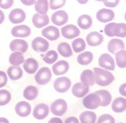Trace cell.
I'll use <instances>...</instances> for the list:
<instances>
[{"label": "cell", "mask_w": 126, "mask_h": 123, "mask_svg": "<svg viewBox=\"0 0 126 123\" xmlns=\"http://www.w3.org/2000/svg\"><path fill=\"white\" fill-rule=\"evenodd\" d=\"M47 123H63V120L60 117H52Z\"/></svg>", "instance_id": "c3c4849f"}, {"label": "cell", "mask_w": 126, "mask_h": 123, "mask_svg": "<svg viewBox=\"0 0 126 123\" xmlns=\"http://www.w3.org/2000/svg\"><path fill=\"white\" fill-rule=\"evenodd\" d=\"M7 77L9 79H11L12 81H17L20 78H22L23 76V70L22 68L17 67V66H10L7 69Z\"/></svg>", "instance_id": "cb8c5ba5"}, {"label": "cell", "mask_w": 126, "mask_h": 123, "mask_svg": "<svg viewBox=\"0 0 126 123\" xmlns=\"http://www.w3.org/2000/svg\"><path fill=\"white\" fill-rule=\"evenodd\" d=\"M9 20H10V22L13 23V24H21L25 18H26V13L24 10L22 9H20V8H15L13 10H11L9 13V16H8Z\"/></svg>", "instance_id": "9c48e42d"}, {"label": "cell", "mask_w": 126, "mask_h": 123, "mask_svg": "<svg viewBox=\"0 0 126 123\" xmlns=\"http://www.w3.org/2000/svg\"><path fill=\"white\" fill-rule=\"evenodd\" d=\"M93 59H94V56L91 52H83L81 54L78 55V58H77V62L82 65V66H87V65H90L92 62H93Z\"/></svg>", "instance_id": "f1b7e54d"}, {"label": "cell", "mask_w": 126, "mask_h": 123, "mask_svg": "<svg viewBox=\"0 0 126 123\" xmlns=\"http://www.w3.org/2000/svg\"><path fill=\"white\" fill-rule=\"evenodd\" d=\"M112 110L116 113H122L126 110V98L124 97H117L111 104Z\"/></svg>", "instance_id": "d4e9b609"}, {"label": "cell", "mask_w": 126, "mask_h": 123, "mask_svg": "<svg viewBox=\"0 0 126 123\" xmlns=\"http://www.w3.org/2000/svg\"><path fill=\"white\" fill-rule=\"evenodd\" d=\"M24 62V57L23 54L19 52H13L11 55L9 56V63L11 64V66H17L19 67L20 65H22Z\"/></svg>", "instance_id": "e575fe53"}, {"label": "cell", "mask_w": 126, "mask_h": 123, "mask_svg": "<svg viewBox=\"0 0 126 123\" xmlns=\"http://www.w3.org/2000/svg\"><path fill=\"white\" fill-rule=\"evenodd\" d=\"M49 21H50V19L47 16V14H38V13H35L32 16V23L37 28H43V27L47 26Z\"/></svg>", "instance_id": "44dd1931"}, {"label": "cell", "mask_w": 126, "mask_h": 123, "mask_svg": "<svg viewBox=\"0 0 126 123\" xmlns=\"http://www.w3.org/2000/svg\"><path fill=\"white\" fill-rule=\"evenodd\" d=\"M44 57V62L47 64H49V65H54L56 62L58 61V58H59V54L56 52V50H47L46 53Z\"/></svg>", "instance_id": "d590c367"}, {"label": "cell", "mask_w": 126, "mask_h": 123, "mask_svg": "<svg viewBox=\"0 0 126 123\" xmlns=\"http://www.w3.org/2000/svg\"><path fill=\"white\" fill-rule=\"evenodd\" d=\"M51 75H52V73H51L50 69L44 67V68H40L37 70V72L34 75V80L38 85H46L50 81Z\"/></svg>", "instance_id": "3957f363"}, {"label": "cell", "mask_w": 126, "mask_h": 123, "mask_svg": "<svg viewBox=\"0 0 126 123\" xmlns=\"http://www.w3.org/2000/svg\"><path fill=\"white\" fill-rule=\"evenodd\" d=\"M67 109H68V104L66 100L64 99H57L55 102H52V104L49 108L51 113L58 117L64 115L67 112Z\"/></svg>", "instance_id": "277c9868"}, {"label": "cell", "mask_w": 126, "mask_h": 123, "mask_svg": "<svg viewBox=\"0 0 126 123\" xmlns=\"http://www.w3.org/2000/svg\"><path fill=\"white\" fill-rule=\"evenodd\" d=\"M11 34L16 38H24L31 34V29L25 24H18L11 29Z\"/></svg>", "instance_id": "9a60e30c"}, {"label": "cell", "mask_w": 126, "mask_h": 123, "mask_svg": "<svg viewBox=\"0 0 126 123\" xmlns=\"http://www.w3.org/2000/svg\"><path fill=\"white\" fill-rule=\"evenodd\" d=\"M15 113L20 117H27L31 112V106L26 101H20L15 105Z\"/></svg>", "instance_id": "ac0fdd59"}, {"label": "cell", "mask_w": 126, "mask_h": 123, "mask_svg": "<svg viewBox=\"0 0 126 123\" xmlns=\"http://www.w3.org/2000/svg\"><path fill=\"white\" fill-rule=\"evenodd\" d=\"M107 48H108V52L110 53V55L116 54L118 50H122L125 48V45L121 38H112L108 43Z\"/></svg>", "instance_id": "d6986e66"}, {"label": "cell", "mask_w": 126, "mask_h": 123, "mask_svg": "<svg viewBox=\"0 0 126 123\" xmlns=\"http://www.w3.org/2000/svg\"><path fill=\"white\" fill-rule=\"evenodd\" d=\"M62 35L68 38V39H75L77 37H79L80 35V28L74 24H67L62 27L61 31Z\"/></svg>", "instance_id": "5b68a950"}, {"label": "cell", "mask_w": 126, "mask_h": 123, "mask_svg": "<svg viewBox=\"0 0 126 123\" xmlns=\"http://www.w3.org/2000/svg\"><path fill=\"white\" fill-rule=\"evenodd\" d=\"M64 123H80V121H79V119H78L77 117L71 116V117H68V118L65 120Z\"/></svg>", "instance_id": "f6af8a7d"}, {"label": "cell", "mask_w": 126, "mask_h": 123, "mask_svg": "<svg viewBox=\"0 0 126 123\" xmlns=\"http://www.w3.org/2000/svg\"><path fill=\"white\" fill-rule=\"evenodd\" d=\"M35 11L38 14H47L48 11V1L47 0H36L34 3Z\"/></svg>", "instance_id": "d6a6232c"}, {"label": "cell", "mask_w": 126, "mask_h": 123, "mask_svg": "<svg viewBox=\"0 0 126 123\" xmlns=\"http://www.w3.org/2000/svg\"><path fill=\"white\" fill-rule=\"evenodd\" d=\"M41 34L47 40H57L60 37V29L55 25H47L41 30Z\"/></svg>", "instance_id": "30bf717a"}, {"label": "cell", "mask_w": 126, "mask_h": 123, "mask_svg": "<svg viewBox=\"0 0 126 123\" xmlns=\"http://www.w3.org/2000/svg\"><path fill=\"white\" fill-rule=\"evenodd\" d=\"M96 1H103V0H96Z\"/></svg>", "instance_id": "db71d44e"}, {"label": "cell", "mask_w": 126, "mask_h": 123, "mask_svg": "<svg viewBox=\"0 0 126 123\" xmlns=\"http://www.w3.org/2000/svg\"><path fill=\"white\" fill-rule=\"evenodd\" d=\"M8 81V77L4 71H0V88H3Z\"/></svg>", "instance_id": "ee69618b"}, {"label": "cell", "mask_w": 126, "mask_h": 123, "mask_svg": "<svg viewBox=\"0 0 126 123\" xmlns=\"http://www.w3.org/2000/svg\"><path fill=\"white\" fill-rule=\"evenodd\" d=\"M4 19H5V15H4V13H3V11H2V10L0 9V24H1V23H3Z\"/></svg>", "instance_id": "681fc988"}, {"label": "cell", "mask_w": 126, "mask_h": 123, "mask_svg": "<svg viewBox=\"0 0 126 123\" xmlns=\"http://www.w3.org/2000/svg\"><path fill=\"white\" fill-rule=\"evenodd\" d=\"M93 73H94V77H95V83L102 87L110 85L115 80L114 75L110 71L104 70L101 68H95L93 70Z\"/></svg>", "instance_id": "6da1fadb"}, {"label": "cell", "mask_w": 126, "mask_h": 123, "mask_svg": "<svg viewBox=\"0 0 126 123\" xmlns=\"http://www.w3.org/2000/svg\"><path fill=\"white\" fill-rule=\"evenodd\" d=\"M80 79H81V83L88 87L93 86L95 84V77H94V73L92 70L88 69V70L83 71L80 76Z\"/></svg>", "instance_id": "603a6c76"}, {"label": "cell", "mask_w": 126, "mask_h": 123, "mask_svg": "<svg viewBox=\"0 0 126 123\" xmlns=\"http://www.w3.org/2000/svg\"><path fill=\"white\" fill-rule=\"evenodd\" d=\"M119 93L122 95V97L126 98V83L122 84V85L119 87Z\"/></svg>", "instance_id": "bcb514c9"}, {"label": "cell", "mask_w": 126, "mask_h": 123, "mask_svg": "<svg viewBox=\"0 0 126 123\" xmlns=\"http://www.w3.org/2000/svg\"><path fill=\"white\" fill-rule=\"evenodd\" d=\"M58 53L64 58H70L73 56V49L68 43L63 42L58 46Z\"/></svg>", "instance_id": "4dcf8cb0"}, {"label": "cell", "mask_w": 126, "mask_h": 123, "mask_svg": "<svg viewBox=\"0 0 126 123\" xmlns=\"http://www.w3.org/2000/svg\"><path fill=\"white\" fill-rule=\"evenodd\" d=\"M115 65H117L119 68L124 69L126 68V50L122 49V50H118V52L115 54Z\"/></svg>", "instance_id": "836d02e7"}, {"label": "cell", "mask_w": 126, "mask_h": 123, "mask_svg": "<svg viewBox=\"0 0 126 123\" xmlns=\"http://www.w3.org/2000/svg\"><path fill=\"white\" fill-rule=\"evenodd\" d=\"M67 0H49L48 7L52 10H60L62 7H64Z\"/></svg>", "instance_id": "f35d334b"}, {"label": "cell", "mask_w": 126, "mask_h": 123, "mask_svg": "<svg viewBox=\"0 0 126 123\" xmlns=\"http://www.w3.org/2000/svg\"><path fill=\"white\" fill-rule=\"evenodd\" d=\"M115 36H118L119 38L126 36V23H117L115 29Z\"/></svg>", "instance_id": "ab89813d"}, {"label": "cell", "mask_w": 126, "mask_h": 123, "mask_svg": "<svg viewBox=\"0 0 126 123\" xmlns=\"http://www.w3.org/2000/svg\"><path fill=\"white\" fill-rule=\"evenodd\" d=\"M120 2V0H103V3L107 8H114L116 7Z\"/></svg>", "instance_id": "b9f144b4"}, {"label": "cell", "mask_w": 126, "mask_h": 123, "mask_svg": "<svg viewBox=\"0 0 126 123\" xmlns=\"http://www.w3.org/2000/svg\"><path fill=\"white\" fill-rule=\"evenodd\" d=\"M49 113V108L47 104L45 103H40V104H37L34 108H33V111H32V115L35 119L37 120H44L45 118L47 117Z\"/></svg>", "instance_id": "2e32d148"}, {"label": "cell", "mask_w": 126, "mask_h": 123, "mask_svg": "<svg viewBox=\"0 0 126 123\" xmlns=\"http://www.w3.org/2000/svg\"><path fill=\"white\" fill-rule=\"evenodd\" d=\"M72 82L68 77H59L54 82V88L58 93H66L71 88Z\"/></svg>", "instance_id": "8992f818"}, {"label": "cell", "mask_w": 126, "mask_h": 123, "mask_svg": "<svg viewBox=\"0 0 126 123\" xmlns=\"http://www.w3.org/2000/svg\"><path fill=\"white\" fill-rule=\"evenodd\" d=\"M69 69H70V65L67 61H58L52 65V68L50 71L56 76H63L66 73H68Z\"/></svg>", "instance_id": "5bb4252c"}, {"label": "cell", "mask_w": 126, "mask_h": 123, "mask_svg": "<svg viewBox=\"0 0 126 123\" xmlns=\"http://www.w3.org/2000/svg\"><path fill=\"white\" fill-rule=\"evenodd\" d=\"M72 93L77 98H84L89 93V87L82 84L81 82L80 83L78 82V83H76L74 86L72 87Z\"/></svg>", "instance_id": "ffe728a7"}, {"label": "cell", "mask_w": 126, "mask_h": 123, "mask_svg": "<svg viewBox=\"0 0 126 123\" xmlns=\"http://www.w3.org/2000/svg\"><path fill=\"white\" fill-rule=\"evenodd\" d=\"M31 47L37 53H46L48 50L49 44L46 38L38 36V37H35L32 42H31Z\"/></svg>", "instance_id": "8fae6325"}, {"label": "cell", "mask_w": 126, "mask_h": 123, "mask_svg": "<svg viewBox=\"0 0 126 123\" xmlns=\"http://www.w3.org/2000/svg\"><path fill=\"white\" fill-rule=\"evenodd\" d=\"M95 93L100 97V100H101V106L103 107H106L108 105L111 104V101H112V96L111 94L107 90H98L96 91Z\"/></svg>", "instance_id": "83f0119b"}, {"label": "cell", "mask_w": 126, "mask_h": 123, "mask_svg": "<svg viewBox=\"0 0 126 123\" xmlns=\"http://www.w3.org/2000/svg\"><path fill=\"white\" fill-rule=\"evenodd\" d=\"M11 100V94L10 92L5 89H0V106L7 105Z\"/></svg>", "instance_id": "8d00e7d4"}, {"label": "cell", "mask_w": 126, "mask_h": 123, "mask_svg": "<svg viewBox=\"0 0 126 123\" xmlns=\"http://www.w3.org/2000/svg\"><path fill=\"white\" fill-rule=\"evenodd\" d=\"M14 3V0H0V8L9 9Z\"/></svg>", "instance_id": "7bdbcfd3"}, {"label": "cell", "mask_w": 126, "mask_h": 123, "mask_svg": "<svg viewBox=\"0 0 126 123\" xmlns=\"http://www.w3.org/2000/svg\"><path fill=\"white\" fill-rule=\"evenodd\" d=\"M124 19L126 20V12H125V14H124Z\"/></svg>", "instance_id": "f5cc1de1"}, {"label": "cell", "mask_w": 126, "mask_h": 123, "mask_svg": "<svg viewBox=\"0 0 126 123\" xmlns=\"http://www.w3.org/2000/svg\"><path fill=\"white\" fill-rule=\"evenodd\" d=\"M77 1L79 2V4H86L89 0H77Z\"/></svg>", "instance_id": "816d5d0a"}, {"label": "cell", "mask_w": 126, "mask_h": 123, "mask_svg": "<svg viewBox=\"0 0 126 123\" xmlns=\"http://www.w3.org/2000/svg\"><path fill=\"white\" fill-rule=\"evenodd\" d=\"M0 123H9V120L5 117H0Z\"/></svg>", "instance_id": "f907efd6"}, {"label": "cell", "mask_w": 126, "mask_h": 123, "mask_svg": "<svg viewBox=\"0 0 126 123\" xmlns=\"http://www.w3.org/2000/svg\"><path fill=\"white\" fill-rule=\"evenodd\" d=\"M78 27L82 29H89L93 24V19L89 14H82L79 16L78 20Z\"/></svg>", "instance_id": "4316f807"}, {"label": "cell", "mask_w": 126, "mask_h": 123, "mask_svg": "<svg viewBox=\"0 0 126 123\" xmlns=\"http://www.w3.org/2000/svg\"><path fill=\"white\" fill-rule=\"evenodd\" d=\"M9 48L12 52H19L21 54H24L28 49V44L23 38H15L11 40V43L9 45Z\"/></svg>", "instance_id": "4fadbf2b"}, {"label": "cell", "mask_w": 126, "mask_h": 123, "mask_svg": "<svg viewBox=\"0 0 126 123\" xmlns=\"http://www.w3.org/2000/svg\"><path fill=\"white\" fill-rule=\"evenodd\" d=\"M104 40L103 35L98 31H92L86 36V45L90 46H100Z\"/></svg>", "instance_id": "e0dca14e"}, {"label": "cell", "mask_w": 126, "mask_h": 123, "mask_svg": "<svg viewBox=\"0 0 126 123\" xmlns=\"http://www.w3.org/2000/svg\"><path fill=\"white\" fill-rule=\"evenodd\" d=\"M97 19L102 23H109L115 17V13L110 8H102L96 14Z\"/></svg>", "instance_id": "7c38bea8"}, {"label": "cell", "mask_w": 126, "mask_h": 123, "mask_svg": "<svg viewBox=\"0 0 126 123\" xmlns=\"http://www.w3.org/2000/svg\"><path fill=\"white\" fill-rule=\"evenodd\" d=\"M125 1H126V0H125Z\"/></svg>", "instance_id": "9f6ffc18"}, {"label": "cell", "mask_w": 126, "mask_h": 123, "mask_svg": "<svg viewBox=\"0 0 126 123\" xmlns=\"http://www.w3.org/2000/svg\"><path fill=\"white\" fill-rule=\"evenodd\" d=\"M50 20L55 26H64L69 20V15L65 10H57L52 13Z\"/></svg>", "instance_id": "52a82bcc"}, {"label": "cell", "mask_w": 126, "mask_h": 123, "mask_svg": "<svg viewBox=\"0 0 126 123\" xmlns=\"http://www.w3.org/2000/svg\"><path fill=\"white\" fill-rule=\"evenodd\" d=\"M20 1L25 6H30V5H34L36 0H20Z\"/></svg>", "instance_id": "7dc6e473"}, {"label": "cell", "mask_w": 126, "mask_h": 123, "mask_svg": "<svg viewBox=\"0 0 126 123\" xmlns=\"http://www.w3.org/2000/svg\"><path fill=\"white\" fill-rule=\"evenodd\" d=\"M83 105L86 109H89L91 111L97 109L99 106H101V100L100 97L96 93L88 94L83 98Z\"/></svg>", "instance_id": "7a4b0ae2"}, {"label": "cell", "mask_w": 126, "mask_h": 123, "mask_svg": "<svg viewBox=\"0 0 126 123\" xmlns=\"http://www.w3.org/2000/svg\"><path fill=\"white\" fill-rule=\"evenodd\" d=\"M23 70L27 74H35L38 70V62L33 58H28L23 62Z\"/></svg>", "instance_id": "7402d4cb"}, {"label": "cell", "mask_w": 126, "mask_h": 123, "mask_svg": "<svg viewBox=\"0 0 126 123\" xmlns=\"http://www.w3.org/2000/svg\"><path fill=\"white\" fill-rule=\"evenodd\" d=\"M96 123H115V119L110 114H102L97 119Z\"/></svg>", "instance_id": "60d3db41"}, {"label": "cell", "mask_w": 126, "mask_h": 123, "mask_svg": "<svg viewBox=\"0 0 126 123\" xmlns=\"http://www.w3.org/2000/svg\"><path fill=\"white\" fill-rule=\"evenodd\" d=\"M119 123H123V122H119Z\"/></svg>", "instance_id": "11a10c76"}, {"label": "cell", "mask_w": 126, "mask_h": 123, "mask_svg": "<svg viewBox=\"0 0 126 123\" xmlns=\"http://www.w3.org/2000/svg\"><path fill=\"white\" fill-rule=\"evenodd\" d=\"M71 47L73 49V52H75V53H78V54L83 53L84 50H85V48H86V42H85V39H83L81 37L75 38L74 40H73Z\"/></svg>", "instance_id": "1f68e13d"}, {"label": "cell", "mask_w": 126, "mask_h": 123, "mask_svg": "<svg viewBox=\"0 0 126 123\" xmlns=\"http://www.w3.org/2000/svg\"><path fill=\"white\" fill-rule=\"evenodd\" d=\"M38 95V90L35 86L29 85L27 87H25V89L23 90V97L24 99L28 100V101H32L34 99H36Z\"/></svg>", "instance_id": "f546056e"}, {"label": "cell", "mask_w": 126, "mask_h": 123, "mask_svg": "<svg viewBox=\"0 0 126 123\" xmlns=\"http://www.w3.org/2000/svg\"><path fill=\"white\" fill-rule=\"evenodd\" d=\"M99 66L101 69L107 70V71H113L115 70V61L113 57L110 54H102L99 58Z\"/></svg>", "instance_id": "ba28073f"}, {"label": "cell", "mask_w": 126, "mask_h": 123, "mask_svg": "<svg viewBox=\"0 0 126 123\" xmlns=\"http://www.w3.org/2000/svg\"><path fill=\"white\" fill-rule=\"evenodd\" d=\"M116 25H117V23H116V22H113V21L107 23L106 26L104 27V32H105V34L108 35V36H110V37L115 36V29H116Z\"/></svg>", "instance_id": "74e56055"}, {"label": "cell", "mask_w": 126, "mask_h": 123, "mask_svg": "<svg viewBox=\"0 0 126 123\" xmlns=\"http://www.w3.org/2000/svg\"><path fill=\"white\" fill-rule=\"evenodd\" d=\"M80 123H96L97 121V115L94 111L86 110L81 113L79 117Z\"/></svg>", "instance_id": "484cf974"}]
</instances>
